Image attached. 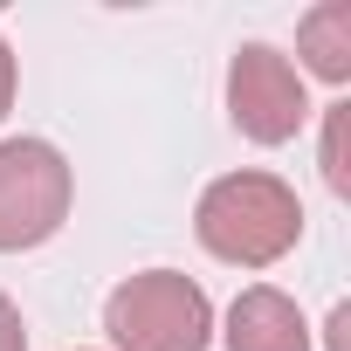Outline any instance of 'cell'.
I'll return each instance as SVG.
<instances>
[{
  "mask_svg": "<svg viewBox=\"0 0 351 351\" xmlns=\"http://www.w3.org/2000/svg\"><path fill=\"white\" fill-rule=\"evenodd\" d=\"M104 330H110L117 351H207L214 303L180 269H145V276H124L110 289Z\"/></svg>",
  "mask_w": 351,
  "mask_h": 351,
  "instance_id": "2",
  "label": "cell"
},
{
  "mask_svg": "<svg viewBox=\"0 0 351 351\" xmlns=\"http://www.w3.org/2000/svg\"><path fill=\"white\" fill-rule=\"evenodd\" d=\"M228 351H310V324L282 289L255 282L228 310Z\"/></svg>",
  "mask_w": 351,
  "mask_h": 351,
  "instance_id": "5",
  "label": "cell"
},
{
  "mask_svg": "<svg viewBox=\"0 0 351 351\" xmlns=\"http://www.w3.org/2000/svg\"><path fill=\"white\" fill-rule=\"evenodd\" d=\"M228 117L255 145H289L303 131V117H310L303 69L269 42H241L234 62H228Z\"/></svg>",
  "mask_w": 351,
  "mask_h": 351,
  "instance_id": "4",
  "label": "cell"
},
{
  "mask_svg": "<svg viewBox=\"0 0 351 351\" xmlns=\"http://www.w3.org/2000/svg\"><path fill=\"white\" fill-rule=\"evenodd\" d=\"M296 42H303L310 76H324V83H351V8H344V0H330V8L303 14Z\"/></svg>",
  "mask_w": 351,
  "mask_h": 351,
  "instance_id": "6",
  "label": "cell"
},
{
  "mask_svg": "<svg viewBox=\"0 0 351 351\" xmlns=\"http://www.w3.org/2000/svg\"><path fill=\"white\" fill-rule=\"evenodd\" d=\"M8 104H14V49L0 42V117H8Z\"/></svg>",
  "mask_w": 351,
  "mask_h": 351,
  "instance_id": "9",
  "label": "cell"
},
{
  "mask_svg": "<svg viewBox=\"0 0 351 351\" xmlns=\"http://www.w3.org/2000/svg\"><path fill=\"white\" fill-rule=\"evenodd\" d=\"M0 351H28V330H21V310L0 296Z\"/></svg>",
  "mask_w": 351,
  "mask_h": 351,
  "instance_id": "8",
  "label": "cell"
},
{
  "mask_svg": "<svg viewBox=\"0 0 351 351\" xmlns=\"http://www.w3.org/2000/svg\"><path fill=\"white\" fill-rule=\"evenodd\" d=\"M351 104H330V117H324V186L337 193V200H351Z\"/></svg>",
  "mask_w": 351,
  "mask_h": 351,
  "instance_id": "7",
  "label": "cell"
},
{
  "mask_svg": "<svg viewBox=\"0 0 351 351\" xmlns=\"http://www.w3.org/2000/svg\"><path fill=\"white\" fill-rule=\"evenodd\" d=\"M193 234L207 255L234 262V269H269L296 248L303 234V200L296 186H282L276 172H228L214 180L193 207Z\"/></svg>",
  "mask_w": 351,
  "mask_h": 351,
  "instance_id": "1",
  "label": "cell"
},
{
  "mask_svg": "<svg viewBox=\"0 0 351 351\" xmlns=\"http://www.w3.org/2000/svg\"><path fill=\"white\" fill-rule=\"evenodd\" d=\"M69 158L49 138H0V255L42 248L69 221Z\"/></svg>",
  "mask_w": 351,
  "mask_h": 351,
  "instance_id": "3",
  "label": "cell"
}]
</instances>
